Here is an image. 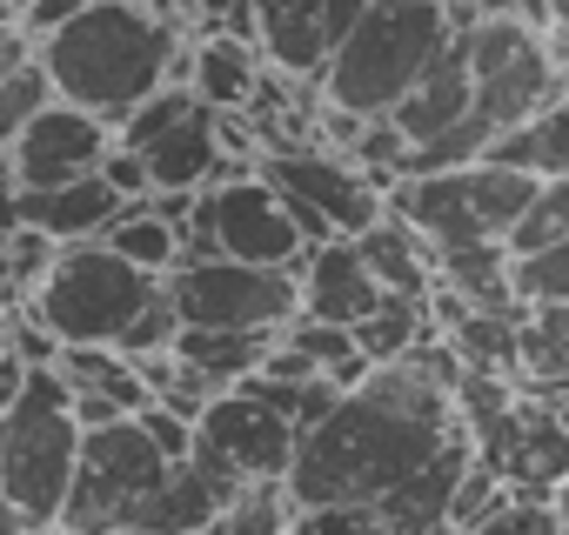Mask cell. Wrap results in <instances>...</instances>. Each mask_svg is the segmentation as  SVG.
<instances>
[{
	"instance_id": "cell-1",
	"label": "cell",
	"mask_w": 569,
	"mask_h": 535,
	"mask_svg": "<svg viewBox=\"0 0 569 535\" xmlns=\"http://www.w3.org/2000/svg\"><path fill=\"white\" fill-rule=\"evenodd\" d=\"M456 349L429 342L409 362H376L322 428L302 435L296 468H289V502L296 508H322V502H349V508H376L389 488H402L416 468H429L469 422L456 402Z\"/></svg>"
},
{
	"instance_id": "cell-2",
	"label": "cell",
	"mask_w": 569,
	"mask_h": 535,
	"mask_svg": "<svg viewBox=\"0 0 569 535\" xmlns=\"http://www.w3.org/2000/svg\"><path fill=\"white\" fill-rule=\"evenodd\" d=\"M34 54L54 81V94L101 114L108 128H121L148 94L188 88V74H194V54H181V28L161 14H141L134 0H94L61 34L34 41Z\"/></svg>"
},
{
	"instance_id": "cell-3",
	"label": "cell",
	"mask_w": 569,
	"mask_h": 535,
	"mask_svg": "<svg viewBox=\"0 0 569 535\" xmlns=\"http://www.w3.org/2000/svg\"><path fill=\"white\" fill-rule=\"evenodd\" d=\"M456 41L449 0H369V14L342 34L322 68V101L362 121L396 114V101L429 74V61Z\"/></svg>"
},
{
	"instance_id": "cell-4",
	"label": "cell",
	"mask_w": 569,
	"mask_h": 535,
	"mask_svg": "<svg viewBox=\"0 0 569 535\" xmlns=\"http://www.w3.org/2000/svg\"><path fill=\"white\" fill-rule=\"evenodd\" d=\"M456 402L469 422L476 455L509 482V495H536L556 502V488L569 482V422L549 395L482 375V369H456Z\"/></svg>"
},
{
	"instance_id": "cell-5",
	"label": "cell",
	"mask_w": 569,
	"mask_h": 535,
	"mask_svg": "<svg viewBox=\"0 0 569 535\" xmlns=\"http://www.w3.org/2000/svg\"><path fill=\"white\" fill-rule=\"evenodd\" d=\"M81 422L68 402L61 369H28L14 408L0 415V495H8L34 528H54L81 468Z\"/></svg>"
},
{
	"instance_id": "cell-6",
	"label": "cell",
	"mask_w": 569,
	"mask_h": 535,
	"mask_svg": "<svg viewBox=\"0 0 569 535\" xmlns=\"http://www.w3.org/2000/svg\"><path fill=\"white\" fill-rule=\"evenodd\" d=\"M161 295V275L134 268L108 241H74L54 254L48 282L34 289V315L61 335V349H121L134 315Z\"/></svg>"
},
{
	"instance_id": "cell-7",
	"label": "cell",
	"mask_w": 569,
	"mask_h": 535,
	"mask_svg": "<svg viewBox=\"0 0 569 535\" xmlns=\"http://www.w3.org/2000/svg\"><path fill=\"white\" fill-rule=\"evenodd\" d=\"M536 194V174H516L502 161H469L442 174H402L389 188V214H402L436 248H509V228L522 221Z\"/></svg>"
},
{
	"instance_id": "cell-8",
	"label": "cell",
	"mask_w": 569,
	"mask_h": 535,
	"mask_svg": "<svg viewBox=\"0 0 569 535\" xmlns=\"http://www.w3.org/2000/svg\"><path fill=\"white\" fill-rule=\"evenodd\" d=\"M261 174L289 194L296 228H302L309 248L362 241L389 214V188L356 154H336V148H274V154H261Z\"/></svg>"
},
{
	"instance_id": "cell-9",
	"label": "cell",
	"mask_w": 569,
	"mask_h": 535,
	"mask_svg": "<svg viewBox=\"0 0 569 535\" xmlns=\"http://www.w3.org/2000/svg\"><path fill=\"white\" fill-rule=\"evenodd\" d=\"M469 34V74H476V114L496 128V141L509 128H522L536 108H549L569 81H562V61L549 48L542 28H529L522 14H489Z\"/></svg>"
},
{
	"instance_id": "cell-10",
	"label": "cell",
	"mask_w": 569,
	"mask_h": 535,
	"mask_svg": "<svg viewBox=\"0 0 569 535\" xmlns=\"http://www.w3.org/2000/svg\"><path fill=\"white\" fill-rule=\"evenodd\" d=\"M174 462L148 442L141 415H121L108 428H88L81 435V468H74V488H68V508L54 528L68 535H88V528H128L134 508L154 495V482L168 475ZM134 535V528H128Z\"/></svg>"
},
{
	"instance_id": "cell-11",
	"label": "cell",
	"mask_w": 569,
	"mask_h": 535,
	"mask_svg": "<svg viewBox=\"0 0 569 535\" xmlns=\"http://www.w3.org/2000/svg\"><path fill=\"white\" fill-rule=\"evenodd\" d=\"M168 302L188 329H289L302 315V282L289 268L234 254H194L168 275Z\"/></svg>"
},
{
	"instance_id": "cell-12",
	"label": "cell",
	"mask_w": 569,
	"mask_h": 535,
	"mask_svg": "<svg viewBox=\"0 0 569 535\" xmlns=\"http://www.w3.org/2000/svg\"><path fill=\"white\" fill-rule=\"evenodd\" d=\"M194 221H208L214 234V254H234V261H261V268H302L309 241L296 228V208L268 174H248L241 161L194 201Z\"/></svg>"
},
{
	"instance_id": "cell-13",
	"label": "cell",
	"mask_w": 569,
	"mask_h": 535,
	"mask_svg": "<svg viewBox=\"0 0 569 535\" xmlns=\"http://www.w3.org/2000/svg\"><path fill=\"white\" fill-rule=\"evenodd\" d=\"M296 448H302V428L289 415H274L268 402H254L248 388H221L194 422V455L221 462L241 482H289Z\"/></svg>"
},
{
	"instance_id": "cell-14",
	"label": "cell",
	"mask_w": 569,
	"mask_h": 535,
	"mask_svg": "<svg viewBox=\"0 0 569 535\" xmlns=\"http://www.w3.org/2000/svg\"><path fill=\"white\" fill-rule=\"evenodd\" d=\"M108 148H114V128L101 114H88L74 101H48L21 128V141L8 148L14 154V188H68V181H88V174H101Z\"/></svg>"
},
{
	"instance_id": "cell-15",
	"label": "cell",
	"mask_w": 569,
	"mask_h": 535,
	"mask_svg": "<svg viewBox=\"0 0 569 535\" xmlns=\"http://www.w3.org/2000/svg\"><path fill=\"white\" fill-rule=\"evenodd\" d=\"M248 482L241 475H228L221 462H208V455H188V462H174L161 482H154V495L134 508V535H201V528H214L221 522V508L241 495Z\"/></svg>"
},
{
	"instance_id": "cell-16",
	"label": "cell",
	"mask_w": 569,
	"mask_h": 535,
	"mask_svg": "<svg viewBox=\"0 0 569 535\" xmlns=\"http://www.w3.org/2000/svg\"><path fill=\"white\" fill-rule=\"evenodd\" d=\"M476 114V74H469V34L456 28V41L429 61V74L396 101V134L409 141V154L416 148H429V141H442V134H456L462 121Z\"/></svg>"
},
{
	"instance_id": "cell-17",
	"label": "cell",
	"mask_w": 569,
	"mask_h": 535,
	"mask_svg": "<svg viewBox=\"0 0 569 535\" xmlns=\"http://www.w3.org/2000/svg\"><path fill=\"white\" fill-rule=\"evenodd\" d=\"M296 282H302V315L342 322V329L369 322V315L382 309V295H389V289L376 282V268L362 261L356 241H322V248H309L302 268H296Z\"/></svg>"
},
{
	"instance_id": "cell-18",
	"label": "cell",
	"mask_w": 569,
	"mask_h": 535,
	"mask_svg": "<svg viewBox=\"0 0 569 535\" xmlns=\"http://www.w3.org/2000/svg\"><path fill=\"white\" fill-rule=\"evenodd\" d=\"M141 161H148V174H154V194H208L234 161H228V148H221V108H194L181 128H168L161 141H148V148H134Z\"/></svg>"
},
{
	"instance_id": "cell-19",
	"label": "cell",
	"mask_w": 569,
	"mask_h": 535,
	"mask_svg": "<svg viewBox=\"0 0 569 535\" xmlns=\"http://www.w3.org/2000/svg\"><path fill=\"white\" fill-rule=\"evenodd\" d=\"M469 462H476V442H469V428H462V435H456V442L429 462V468H416L402 488H389V495L376 502L382 528H389V535H449L456 488H462Z\"/></svg>"
},
{
	"instance_id": "cell-20",
	"label": "cell",
	"mask_w": 569,
	"mask_h": 535,
	"mask_svg": "<svg viewBox=\"0 0 569 535\" xmlns=\"http://www.w3.org/2000/svg\"><path fill=\"white\" fill-rule=\"evenodd\" d=\"M261 61L289 81H322L336 34H329V0H254Z\"/></svg>"
},
{
	"instance_id": "cell-21",
	"label": "cell",
	"mask_w": 569,
	"mask_h": 535,
	"mask_svg": "<svg viewBox=\"0 0 569 535\" xmlns=\"http://www.w3.org/2000/svg\"><path fill=\"white\" fill-rule=\"evenodd\" d=\"M121 208H128V201H121L101 174L68 181V188H21V228H41V234L61 241V248H74V241H101V234L114 228Z\"/></svg>"
},
{
	"instance_id": "cell-22",
	"label": "cell",
	"mask_w": 569,
	"mask_h": 535,
	"mask_svg": "<svg viewBox=\"0 0 569 535\" xmlns=\"http://www.w3.org/2000/svg\"><path fill=\"white\" fill-rule=\"evenodd\" d=\"M356 248H362V261L376 268V282H382L389 295H416V302H429L436 282H442V248H436L429 234H416L402 214H382Z\"/></svg>"
},
{
	"instance_id": "cell-23",
	"label": "cell",
	"mask_w": 569,
	"mask_h": 535,
	"mask_svg": "<svg viewBox=\"0 0 569 535\" xmlns=\"http://www.w3.org/2000/svg\"><path fill=\"white\" fill-rule=\"evenodd\" d=\"M194 74H188V88L208 101V108H248L254 94H261V48L254 41H241V34H228V28H214V34H201L194 48Z\"/></svg>"
},
{
	"instance_id": "cell-24",
	"label": "cell",
	"mask_w": 569,
	"mask_h": 535,
	"mask_svg": "<svg viewBox=\"0 0 569 535\" xmlns=\"http://www.w3.org/2000/svg\"><path fill=\"white\" fill-rule=\"evenodd\" d=\"M274 342H281V329H181L174 355H181L188 369H201L214 388H241V382L268 362Z\"/></svg>"
},
{
	"instance_id": "cell-25",
	"label": "cell",
	"mask_w": 569,
	"mask_h": 535,
	"mask_svg": "<svg viewBox=\"0 0 569 535\" xmlns=\"http://www.w3.org/2000/svg\"><path fill=\"white\" fill-rule=\"evenodd\" d=\"M489 161H502L516 174H536V181H569V88L549 108H536L522 128H509L489 148Z\"/></svg>"
},
{
	"instance_id": "cell-26",
	"label": "cell",
	"mask_w": 569,
	"mask_h": 535,
	"mask_svg": "<svg viewBox=\"0 0 569 535\" xmlns=\"http://www.w3.org/2000/svg\"><path fill=\"white\" fill-rule=\"evenodd\" d=\"M61 382L74 388V395H101V402H114L121 415H141L154 395H148V382H141V362L134 355H121V349H61Z\"/></svg>"
},
{
	"instance_id": "cell-27",
	"label": "cell",
	"mask_w": 569,
	"mask_h": 535,
	"mask_svg": "<svg viewBox=\"0 0 569 535\" xmlns=\"http://www.w3.org/2000/svg\"><path fill=\"white\" fill-rule=\"evenodd\" d=\"M101 241H108L114 254H128L134 268H148V275H161V282L181 268V221H168V214L154 208V194H148V201H128Z\"/></svg>"
},
{
	"instance_id": "cell-28",
	"label": "cell",
	"mask_w": 569,
	"mask_h": 535,
	"mask_svg": "<svg viewBox=\"0 0 569 535\" xmlns=\"http://www.w3.org/2000/svg\"><path fill=\"white\" fill-rule=\"evenodd\" d=\"M436 342V315H429V302H416V295H382V309L369 315V322H356V349L369 355V362H409V355H422Z\"/></svg>"
},
{
	"instance_id": "cell-29",
	"label": "cell",
	"mask_w": 569,
	"mask_h": 535,
	"mask_svg": "<svg viewBox=\"0 0 569 535\" xmlns=\"http://www.w3.org/2000/svg\"><path fill=\"white\" fill-rule=\"evenodd\" d=\"M442 289L476 309H522L509 289V248H442Z\"/></svg>"
},
{
	"instance_id": "cell-30",
	"label": "cell",
	"mask_w": 569,
	"mask_h": 535,
	"mask_svg": "<svg viewBox=\"0 0 569 535\" xmlns=\"http://www.w3.org/2000/svg\"><path fill=\"white\" fill-rule=\"evenodd\" d=\"M281 342H289L302 362H316L322 375H336L342 388H356L376 362L356 349V329H342V322H316V315H296L289 329H281Z\"/></svg>"
},
{
	"instance_id": "cell-31",
	"label": "cell",
	"mask_w": 569,
	"mask_h": 535,
	"mask_svg": "<svg viewBox=\"0 0 569 535\" xmlns=\"http://www.w3.org/2000/svg\"><path fill=\"white\" fill-rule=\"evenodd\" d=\"M289 522H296L289 488H281V482H248V488L221 508L214 535H289Z\"/></svg>"
},
{
	"instance_id": "cell-32",
	"label": "cell",
	"mask_w": 569,
	"mask_h": 535,
	"mask_svg": "<svg viewBox=\"0 0 569 535\" xmlns=\"http://www.w3.org/2000/svg\"><path fill=\"white\" fill-rule=\"evenodd\" d=\"M556 241H569V181H536L522 221L509 228V254H536Z\"/></svg>"
},
{
	"instance_id": "cell-33",
	"label": "cell",
	"mask_w": 569,
	"mask_h": 535,
	"mask_svg": "<svg viewBox=\"0 0 569 535\" xmlns=\"http://www.w3.org/2000/svg\"><path fill=\"white\" fill-rule=\"evenodd\" d=\"M509 289H516V302H522V309L569 302V241L536 248V254H509Z\"/></svg>"
},
{
	"instance_id": "cell-34",
	"label": "cell",
	"mask_w": 569,
	"mask_h": 535,
	"mask_svg": "<svg viewBox=\"0 0 569 535\" xmlns=\"http://www.w3.org/2000/svg\"><path fill=\"white\" fill-rule=\"evenodd\" d=\"M194 108H201V94H194V88H161V94H148V101L114 128V141H121V148H148V141H161L168 128H181Z\"/></svg>"
},
{
	"instance_id": "cell-35",
	"label": "cell",
	"mask_w": 569,
	"mask_h": 535,
	"mask_svg": "<svg viewBox=\"0 0 569 535\" xmlns=\"http://www.w3.org/2000/svg\"><path fill=\"white\" fill-rule=\"evenodd\" d=\"M48 101H61V94H54V81H48V68H41V54H34L8 88H0V148H14L21 128H28Z\"/></svg>"
},
{
	"instance_id": "cell-36",
	"label": "cell",
	"mask_w": 569,
	"mask_h": 535,
	"mask_svg": "<svg viewBox=\"0 0 569 535\" xmlns=\"http://www.w3.org/2000/svg\"><path fill=\"white\" fill-rule=\"evenodd\" d=\"M449 535H556V502L509 495L489 522H476V528H449Z\"/></svg>"
},
{
	"instance_id": "cell-37",
	"label": "cell",
	"mask_w": 569,
	"mask_h": 535,
	"mask_svg": "<svg viewBox=\"0 0 569 535\" xmlns=\"http://www.w3.org/2000/svg\"><path fill=\"white\" fill-rule=\"evenodd\" d=\"M289 535H389L376 508H349V502H322V508H296Z\"/></svg>"
},
{
	"instance_id": "cell-38",
	"label": "cell",
	"mask_w": 569,
	"mask_h": 535,
	"mask_svg": "<svg viewBox=\"0 0 569 535\" xmlns=\"http://www.w3.org/2000/svg\"><path fill=\"white\" fill-rule=\"evenodd\" d=\"M141 428H148V442H154L168 462H188V455H194V422H188V415L148 402V408H141Z\"/></svg>"
},
{
	"instance_id": "cell-39",
	"label": "cell",
	"mask_w": 569,
	"mask_h": 535,
	"mask_svg": "<svg viewBox=\"0 0 569 535\" xmlns=\"http://www.w3.org/2000/svg\"><path fill=\"white\" fill-rule=\"evenodd\" d=\"M101 181H108L121 201H148V194H154V174H148V161H141L134 148H121V141L108 148V161H101Z\"/></svg>"
},
{
	"instance_id": "cell-40",
	"label": "cell",
	"mask_w": 569,
	"mask_h": 535,
	"mask_svg": "<svg viewBox=\"0 0 569 535\" xmlns=\"http://www.w3.org/2000/svg\"><path fill=\"white\" fill-rule=\"evenodd\" d=\"M88 8H94V0H21V14H14V21H21L34 41H48V34H61L74 14H88Z\"/></svg>"
},
{
	"instance_id": "cell-41",
	"label": "cell",
	"mask_w": 569,
	"mask_h": 535,
	"mask_svg": "<svg viewBox=\"0 0 569 535\" xmlns=\"http://www.w3.org/2000/svg\"><path fill=\"white\" fill-rule=\"evenodd\" d=\"M28 61H34V34L21 21H0V88H8Z\"/></svg>"
},
{
	"instance_id": "cell-42",
	"label": "cell",
	"mask_w": 569,
	"mask_h": 535,
	"mask_svg": "<svg viewBox=\"0 0 569 535\" xmlns=\"http://www.w3.org/2000/svg\"><path fill=\"white\" fill-rule=\"evenodd\" d=\"M21 382H28V362L14 355V342H8V329H0V415L14 408V395H21Z\"/></svg>"
},
{
	"instance_id": "cell-43",
	"label": "cell",
	"mask_w": 569,
	"mask_h": 535,
	"mask_svg": "<svg viewBox=\"0 0 569 535\" xmlns=\"http://www.w3.org/2000/svg\"><path fill=\"white\" fill-rule=\"evenodd\" d=\"M28 528H34V522H28V515L8 502V495H0V535H28Z\"/></svg>"
},
{
	"instance_id": "cell-44",
	"label": "cell",
	"mask_w": 569,
	"mask_h": 535,
	"mask_svg": "<svg viewBox=\"0 0 569 535\" xmlns=\"http://www.w3.org/2000/svg\"><path fill=\"white\" fill-rule=\"evenodd\" d=\"M542 14H549V34H569V0H542Z\"/></svg>"
},
{
	"instance_id": "cell-45",
	"label": "cell",
	"mask_w": 569,
	"mask_h": 535,
	"mask_svg": "<svg viewBox=\"0 0 569 535\" xmlns=\"http://www.w3.org/2000/svg\"><path fill=\"white\" fill-rule=\"evenodd\" d=\"M134 8H141V14H161V21H174V14H181V0H134Z\"/></svg>"
},
{
	"instance_id": "cell-46",
	"label": "cell",
	"mask_w": 569,
	"mask_h": 535,
	"mask_svg": "<svg viewBox=\"0 0 569 535\" xmlns=\"http://www.w3.org/2000/svg\"><path fill=\"white\" fill-rule=\"evenodd\" d=\"M234 8H241V0H208V8H201V21H214V28H221V21H228Z\"/></svg>"
},
{
	"instance_id": "cell-47",
	"label": "cell",
	"mask_w": 569,
	"mask_h": 535,
	"mask_svg": "<svg viewBox=\"0 0 569 535\" xmlns=\"http://www.w3.org/2000/svg\"><path fill=\"white\" fill-rule=\"evenodd\" d=\"M556 535H569V482L556 488Z\"/></svg>"
},
{
	"instance_id": "cell-48",
	"label": "cell",
	"mask_w": 569,
	"mask_h": 535,
	"mask_svg": "<svg viewBox=\"0 0 569 535\" xmlns=\"http://www.w3.org/2000/svg\"><path fill=\"white\" fill-rule=\"evenodd\" d=\"M54 535H68V528H54ZM88 535H128V528H88Z\"/></svg>"
},
{
	"instance_id": "cell-49",
	"label": "cell",
	"mask_w": 569,
	"mask_h": 535,
	"mask_svg": "<svg viewBox=\"0 0 569 535\" xmlns=\"http://www.w3.org/2000/svg\"><path fill=\"white\" fill-rule=\"evenodd\" d=\"M201 8H208V0H181V14H201Z\"/></svg>"
},
{
	"instance_id": "cell-50",
	"label": "cell",
	"mask_w": 569,
	"mask_h": 535,
	"mask_svg": "<svg viewBox=\"0 0 569 535\" xmlns=\"http://www.w3.org/2000/svg\"><path fill=\"white\" fill-rule=\"evenodd\" d=\"M549 402H556V408H562V422H569V395H549Z\"/></svg>"
},
{
	"instance_id": "cell-51",
	"label": "cell",
	"mask_w": 569,
	"mask_h": 535,
	"mask_svg": "<svg viewBox=\"0 0 569 535\" xmlns=\"http://www.w3.org/2000/svg\"><path fill=\"white\" fill-rule=\"evenodd\" d=\"M28 535H54V528H28Z\"/></svg>"
}]
</instances>
